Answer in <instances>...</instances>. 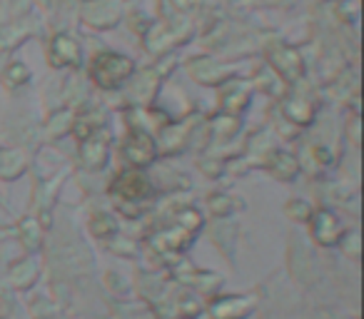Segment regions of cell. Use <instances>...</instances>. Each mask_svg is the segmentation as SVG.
<instances>
[{
    "label": "cell",
    "mask_w": 364,
    "mask_h": 319,
    "mask_svg": "<svg viewBox=\"0 0 364 319\" xmlns=\"http://www.w3.org/2000/svg\"><path fill=\"white\" fill-rule=\"evenodd\" d=\"M132 70H135V63L127 55H120V53H100V55L92 58L90 63V77L105 90H115V87H122L127 80H130Z\"/></svg>",
    "instance_id": "cell-1"
},
{
    "label": "cell",
    "mask_w": 364,
    "mask_h": 319,
    "mask_svg": "<svg viewBox=\"0 0 364 319\" xmlns=\"http://www.w3.org/2000/svg\"><path fill=\"white\" fill-rule=\"evenodd\" d=\"M110 198L120 205L122 212H127L130 205H137V210L152 198V185L145 175L135 173V170H127V173H120L110 185Z\"/></svg>",
    "instance_id": "cell-2"
},
{
    "label": "cell",
    "mask_w": 364,
    "mask_h": 319,
    "mask_svg": "<svg viewBox=\"0 0 364 319\" xmlns=\"http://www.w3.org/2000/svg\"><path fill=\"white\" fill-rule=\"evenodd\" d=\"M122 155L127 157V163H130L132 168H147L157 157V145H155V140L147 135V130H135V127H130L125 142H122Z\"/></svg>",
    "instance_id": "cell-3"
},
{
    "label": "cell",
    "mask_w": 364,
    "mask_h": 319,
    "mask_svg": "<svg viewBox=\"0 0 364 319\" xmlns=\"http://www.w3.org/2000/svg\"><path fill=\"white\" fill-rule=\"evenodd\" d=\"M267 58H269V65L277 70V75L284 77L287 82H297L302 77L304 63L294 48L284 45V43H272L267 48Z\"/></svg>",
    "instance_id": "cell-4"
},
{
    "label": "cell",
    "mask_w": 364,
    "mask_h": 319,
    "mask_svg": "<svg viewBox=\"0 0 364 319\" xmlns=\"http://www.w3.org/2000/svg\"><path fill=\"white\" fill-rule=\"evenodd\" d=\"M82 18L92 28H112L120 21V6L112 0H87L82 6Z\"/></svg>",
    "instance_id": "cell-5"
},
{
    "label": "cell",
    "mask_w": 364,
    "mask_h": 319,
    "mask_svg": "<svg viewBox=\"0 0 364 319\" xmlns=\"http://www.w3.org/2000/svg\"><path fill=\"white\" fill-rule=\"evenodd\" d=\"M80 45L73 40L70 36H55L48 48V58H50L53 67H75L80 65Z\"/></svg>",
    "instance_id": "cell-6"
},
{
    "label": "cell",
    "mask_w": 364,
    "mask_h": 319,
    "mask_svg": "<svg viewBox=\"0 0 364 319\" xmlns=\"http://www.w3.org/2000/svg\"><path fill=\"white\" fill-rule=\"evenodd\" d=\"M309 222H312V237L317 239L319 244H334L342 237V222H339L337 215L329 212V210L312 212Z\"/></svg>",
    "instance_id": "cell-7"
},
{
    "label": "cell",
    "mask_w": 364,
    "mask_h": 319,
    "mask_svg": "<svg viewBox=\"0 0 364 319\" xmlns=\"http://www.w3.org/2000/svg\"><path fill=\"white\" fill-rule=\"evenodd\" d=\"M107 137L110 135L100 127V130H95L82 140V163H85V168L97 170L107 163V147H110Z\"/></svg>",
    "instance_id": "cell-8"
},
{
    "label": "cell",
    "mask_w": 364,
    "mask_h": 319,
    "mask_svg": "<svg viewBox=\"0 0 364 319\" xmlns=\"http://www.w3.org/2000/svg\"><path fill=\"white\" fill-rule=\"evenodd\" d=\"M267 173L274 175L277 180H284V183H292L299 175V165L292 155H287L284 150H272L267 157Z\"/></svg>",
    "instance_id": "cell-9"
},
{
    "label": "cell",
    "mask_w": 364,
    "mask_h": 319,
    "mask_svg": "<svg viewBox=\"0 0 364 319\" xmlns=\"http://www.w3.org/2000/svg\"><path fill=\"white\" fill-rule=\"evenodd\" d=\"M282 110H284V115L292 122H297V125H309L314 117V107L309 105V102H304L302 97H287V100L282 102Z\"/></svg>",
    "instance_id": "cell-10"
},
{
    "label": "cell",
    "mask_w": 364,
    "mask_h": 319,
    "mask_svg": "<svg viewBox=\"0 0 364 319\" xmlns=\"http://www.w3.org/2000/svg\"><path fill=\"white\" fill-rule=\"evenodd\" d=\"M188 237H190L188 229L175 227V229H165V232L155 234V237H152V244L160 247L162 252H165V249H182L185 244H188Z\"/></svg>",
    "instance_id": "cell-11"
},
{
    "label": "cell",
    "mask_w": 364,
    "mask_h": 319,
    "mask_svg": "<svg viewBox=\"0 0 364 319\" xmlns=\"http://www.w3.org/2000/svg\"><path fill=\"white\" fill-rule=\"evenodd\" d=\"M100 127H102V110L100 107H92V110L82 112V115L77 117L73 132H75L80 140H85L87 135H92V132L100 130Z\"/></svg>",
    "instance_id": "cell-12"
},
{
    "label": "cell",
    "mask_w": 364,
    "mask_h": 319,
    "mask_svg": "<svg viewBox=\"0 0 364 319\" xmlns=\"http://www.w3.org/2000/svg\"><path fill=\"white\" fill-rule=\"evenodd\" d=\"M247 100H250V87H245L242 82H237V95H232L230 90L225 92V97H223V110L235 112V115H237L240 110H245Z\"/></svg>",
    "instance_id": "cell-13"
},
{
    "label": "cell",
    "mask_w": 364,
    "mask_h": 319,
    "mask_svg": "<svg viewBox=\"0 0 364 319\" xmlns=\"http://www.w3.org/2000/svg\"><path fill=\"white\" fill-rule=\"evenodd\" d=\"M90 229H92V234H97V237H107V234L117 232V225H115V220L107 217V215H95L90 222Z\"/></svg>",
    "instance_id": "cell-14"
},
{
    "label": "cell",
    "mask_w": 364,
    "mask_h": 319,
    "mask_svg": "<svg viewBox=\"0 0 364 319\" xmlns=\"http://www.w3.org/2000/svg\"><path fill=\"white\" fill-rule=\"evenodd\" d=\"M284 212L292 220H297V222H309V217H312V207H309L304 200H292V202L284 207Z\"/></svg>",
    "instance_id": "cell-15"
},
{
    "label": "cell",
    "mask_w": 364,
    "mask_h": 319,
    "mask_svg": "<svg viewBox=\"0 0 364 319\" xmlns=\"http://www.w3.org/2000/svg\"><path fill=\"white\" fill-rule=\"evenodd\" d=\"M175 220H180V227H185L188 232H193V229H198L203 225V215L198 210H182V212L175 215Z\"/></svg>",
    "instance_id": "cell-16"
},
{
    "label": "cell",
    "mask_w": 364,
    "mask_h": 319,
    "mask_svg": "<svg viewBox=\"0 0 364 319\" xmlns=\"http://www.w3.org/2000/svg\"><path fill=\"white\" fill-rule=\"evenodd\" d=\"M190 125H193V122H188V125H185V122H180V125H177V130H180V132H177V135H172V140L165 142V150H167V145H170V142H180V145H182V142H185V137H188V127ZM172 130H175V125H172V122H167V125L162 127V137H170ZM180 145H177V147H180Z\"/></svg>",
    "instance_id": "cell-17"
},
{
    "label": "cell",
    "mask_w": 364,
    "mask_h": 319,
    "mask_svg": "<svg viewBox=\"0 0 364 319\" xmlns=\"http://www.w3.org/2000/svg\"><path fill=\"white\" fill-rule=\"evenodd\" d=\"M232 207H235V205L230 202V198H223V195H213V198H210V210H213V212L218 215V217L228 215Z\"/></svg>",
    "instance_id": "cell-18"
},
{
    "label": "cell",
    "mask_w": 364,
    "mask_h": 319,
    "mask_svg": "<svg viewBox=\"0 0 364 319\" xmlns=\"http://www.w3.org/2000/svg\"><path fill=\"white\" fill-rule=\"evenodd\" d=\"M6 77H8V82H11V85H21V82L28 80V67L21 65V63H16V65H11L6 70Z\"/></svg>",
    "instance_id": "cell-19"
}]
</instances>
